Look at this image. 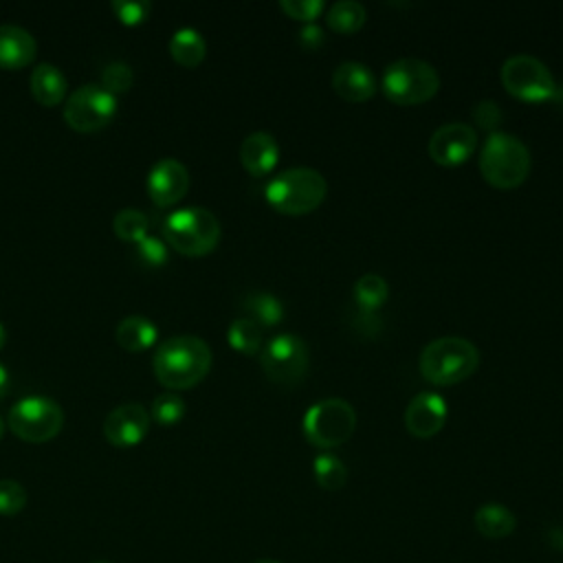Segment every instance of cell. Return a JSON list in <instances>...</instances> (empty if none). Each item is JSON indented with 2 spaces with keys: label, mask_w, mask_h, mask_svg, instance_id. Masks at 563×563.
Wrapping results in <instances>:
<instances>
[{
  "label": "cell",
  "mask_w": 563,
  "mask_h": 563,
  "mask_svg": "<svg viewBox=\"0 0 563 563\" xmlns=\"http://www.w3.org/2000/svg\"><path fill=\"white\" fill-rule=\"evenodd\" d=\"M475 528L486 539H506L517 528V517L504 504L490 501L475 510Z\"/></svg>",
  "instance_id": "cell-21"
},
{
  "label": "cell",
  "mask_w": 563,
  "mask_h": 563,
  "mask_svg": "<svg viewBox=\"0 0 563 563\" xmlns=\"http://www.w3.org/2000/svg\"><path fill=\"white\" fill-rule=\"evenodd\" d=\"M255 563H279V561H273V559H260V561H255Z\"/></svg>",
  "instance_id": "cell-39"
},
{
  "label": "cell",
  "mask_w": 563,
  "mask_h": 563,
  "mask_svg": "<svg viewBox=\"0 0 563 563\" xmlns=\"http://www.w3.org/2000/svg\"><path fill=\"white\" fill-rule=\"evenodd\" d=\"M325 22L336 33H354L365 22V7L356 0H339L328 9Z\"/></svg>",
  "instance_id": "cell-25"
},
{
  "label": "cell",
  "mask_w": 563,
  "mask_h": 563,
  "mask_svg": "<svg viewBox=\"0 0 563 563\" xmlns=\"http://www.w3.org/2000/svg\"><path fill=\"white\" fill-rule=\"evenodd\" d=\"M31 95L42 103V106H57L59 101L66 99L68 92V81L66 75L48 62H42L33 68L29 77Z\"/></svg>",
  "instance_id": "cell-19"
},
{
  "label": "cell",
  "mask_w": 563,
  "mask_h": 563,
  "mask_svg": "<svg viewBox=\"0 0 563 563\" xmlns=\"http://www.w3.org/2000/svg\"><path fill=\"white\" fill-rule=\"evenodd\" d=\"M279 7L286 15L312 22L323 11V0H279Z\"/></svg>",
  "instance_id": "cell-34"
},
{
  "label": "cell",
  "mask_w": 563,
  "mask_h": 563,
  "mask_svg": "<svg viewBox=\"0 0 563 563\" xmlns=\"http://www.w3.org/2000/svg\"><path fill=\"white\" fill-rule=\"evenodd\" d=\"M380 88L394 103L416 106L438 92L440 75L420 57H400L383 70Z\"/></svg>",
  "instance_id": "cell-6"
},
{
  "label": "cell",
  "mask_w": 563,
  "mask_h": 563,
  "mask_svg": "<svg viewBox=\"0 0 563 563\" xmlns=\"http://www.w3.org/2000/svg\"><path fill=\"white\" fill-rule=\"evenodd\" d=\"M328 183L314 167H288L275 174L266 187V202L288 216H301L321 205L325 198Z\"/></svg>",
  "instance_id": "cell-4"
},
{
  "label": "cell",
  "mask_w": 563,
  "mask_h": 563,
  "mask_svg": "<svg viewBox=\"0 0 563 563\" xmlns=\"http://www.w3.org/2000/svg\"><path fill=\"white\" fill-rule=\"evenodd\" d=\"M185 416V400L176 391H163L152 400L150 418L163 427L178 424Z\"/></svg>",
  "instance_id": "cell-29"
},
{
  "label": "cell",
  "mask_w": 563,
  "mask_h": 563,
  "mask_svg": "<svg viewBox=\"0 0 563 563\" xmlns=\"http://www.w3.org/2000/svg\"><path fill=\"white\" fill-rule=\"evenodd\" d=\"M134 257L147 268H161L169 262V246L163 238L147 233L139 242H134Z\"/></svg>",
  "instance_id": "cell-30"
},
{
  "label": "cell",
  "mask_w": 563,
  "mask_h": 563,
  "mask_svg": "<svg viewBox=\"0 0 563 563\" xmlns=\"http://www.w3.org/2000/svg\"><path fill=\"white\" fill-rule=\"evenodd\" d=\"M387 295H389V286L383 275L365 273L354 284V299L367 312L378 310L387 301Z\"/></svg>",
  "instance_id": "cell-26"
},
{
  "label": "cell",
  "mask_w": 563,
  "mask_h": 563,
  "mask_svg": "<svg viewBox=\"0 0 563 563\" xmlns=\"http://www.w3.org/2000/svg\"><path fill=\"white\" fill-rule=\"evenodd\" d=\"M504 88L523 101H545L554 97L556 81L550 68L528 53L510 55L499 70Z\"/></svg>",
  "instance_id": "cell-9"
},
{
  "label": "cell",
  "mask_w": 563,
  "mask_h": 563,
  "mask_svg": "<svg viewBox=\"0 0 563 563\" xmlns=\"http://www.w3.org/2000/svg\"><path fill=\"white\" fill-rule=\"evenodd\" d=\"M4 341H7V330H4V325L0 323V350H2V345H4Z\"/></svg>",
  "instance_id": "cell-38"
},
{
  "label": "cell",
  "mask_w": 563,
  "mask_h": 563,
  "mask_svg": "<svg viewBox=\"0 0 563 563\" xmlns=\"http://www.w3.org/2000/svg\"><path fill=\"white\" fill-rule=\"evenodd\" d=\"M169 53L180 66H198L205 59L207 42L202 33L194 26H180L169 37Z\"/></svg>",
  "instance_id": "cell-22"
},
{
  "label": "cell",
  "mask_w": 563,
  "mask_h": 563,
  "mask_svg": "<svg viewBox=\"0 0 563 563\" xmlns=\"http://www.w3.org/2000/svg\"><path fill=\"white\" fill-rule=\"evenodd\" d=\"M132 81H134V73H132V66L125 62H110L101 68V75H99V84L112 95L130 90Z\"/></svg>",
  "instance_id": "cell-31"
},
{
  "label": "cell",
  "mask_w": 563,
  "mask_h": 563,
  "mask_svg": "<svg viewBox=\"0 0 563 563\" xmlns=\"http://www.w3.org/2000/svg\"><path fill=\"white\" fill-rule=\"evenodd\" d=\"M312 471H314V479L321 488L325 490H339L345 486L347 482V468L345 464L341 462L339 455L330 453V451H323L314 457L312 462Z\"/></svg>",
  "instance_id": "cell-27"
},
{
  "label": "cell",
  "mask_w": 563,
  "mask_h": 563,
  "mask_svg": "<svg viewBox=\"0 0 563 563\" xmlns=\"http://www.w3.org/2000/svg\"><path fill=\"white\" fill-rule=\"evenodd\" d=\"M145 187L156 207H169L187 194L189 169L178 158H161L152 165Z\"/></svg>",
  "instance_id": "cell-14"
},
{
  "label": "cell",
  "mask_w": 563,
  "mask_h": 563,
  "mask_svg": "<svg viewBox=\"0 0 563 563\" xmlns=\"http://www.w3.org/2000/svg\"><path fill=\"white\" fill-rule=\"evenodd\" d=\"M9 385H11V376H9V369L4 363H0V398L9 391Z\"/></svg>",
  "instance_id": "cell-37"
},
{
  "label": "cell",
  "mask_w": 563,
  "mask_h": 563,
  "mask_svg": "<svg viewBox=\"0 0 563 563\" xmlns=\"http://www.w3.org/2000/svg\"><path fill=\"white\" fill-rule=\"evenodd\" d=\"M95 563H108V561H95Z\"/></svg>",
  "instance_id": "cell-41"
},
{
  "label": "cell",
  "mask_w": 563,
  "mask_h": 563,
  "mask_svg": "<svg viewBox=\"0 0 563 563\" xmlns=\"http://www.w3.org/2000/svg\"><path fill=\"white\" fill-rule=\"evenodd\" d=\"M161 231L167 246L194 257L213 251L220 240V222L205 207H180L167 213Z\"/></svg>",
  "instance_id": "cell-5"
},
{
  "label": "cell",
  "mask_w": 563,
  "mask_h": 563,
  "mask_svg": "<svg viewBox=\"0 0 563 563\" xmlns=\"http://www.w3.org/2000/svg\"><path fill=\"white\" fill-rule=\"evenodd\" d=\"M242 310L249 319H253L260 328L275 325L284 317V303L273 292H249L240 301Z\"/></svg>",
  "instance_id": "cell-23"
},
{
  "label": "cell",
  "mask_w": 563,
  "mask_h": 563,
  "mask_svg": "<svg viewBox=\"0 0 563 563\" xmlns=\"http://www.w3.org/2000/svg\"><path fill=\"white\" fill-rule=\"evenodd\" d=\"M279 158V147L273 134L255 130L240 143V161L251 176H266Z\"/></svg>",
  "instance_id": "cell-17"
},
{
  "label": "cell",
  "mask_w": 563,
  "mask_h": 563,
  "mask_svg": "<svg viewBox=\"0 0 563 563\" xmlns=\"http://www.w3.org/2000/svg\"><path fill=\"white\" fill-rule=\"evenodd\" d=\"M37 53L35 37L20 24H0V68L13 70L33 62Z\"/></svg>",
  "instance_id": "cell-18"
},
{
  "label": "cell",
  "mask_w": 563,
  "mask_h": 563,
  "mask_svg": "<svg viewBox=\"0 0 563 563\" xmlns=\"http://www.w3.org/2000/svg\"><path fill=\"white\" fill-rule=\"evenodd\" d=\"M112 229L114 233L125 240V242H139L141 238L147 235V229H150V218L136 209V207H125V209H119L114 220H112Z\"/></svg>",
  "instance_id": "cell-28"
},
{
  "label": "cell",
  "mask_w": 563,
  "mask_h": 563,
  "mask_svg": "<svg viewBox=\"0 0 563 563\" xmlns=\"http://www.w3.org/2000/svg\"><path fill=\"white\" fill-rule=\"evenodd\" d=\"M356 427V411L345 398H321L303 413V435L319 449L343 444Z\"/></svg>",
  "instance_id": "cell-7"
},
{
  "label": "cell",
  "mask_w": 563,
  "mask_h": 563,
  "mask_svg": "<svg viewBox=\"0 0 563 563\" xmlns=\"http://www.w3.org/2000/svg\"><path fill=\"white\" fill-rule=\"evenodd\" d=\"M332 86H334L339 97H343L345 101L358 103V101L369 99L376 92L378 81H376V75L372 73V68L367 64L347 59V62H341L334 68Z\"/></svg>",
  "instance_id": "cell-16"
},
{
  "label": "cell",
  "mask_w": 563,
  "mask_h": 563,
  "mask_svg": "<svg viewBox=\"0 0 563 563\" xmlns=\"http://www.w3.org/2000/svg\"><path fill=\"white\" fill-rule=\"evenodd\" d=\"M117 341L128 352H143L158 339V328L145 314H128L117 323Z\"/></svg>",
  "instance_id": "cell-20"
},
{
  "label": "cell",
  "mask_w": 563,
  "mask_h": 563,
  "mask_svg": "<svg viewBox=\"0 0 563 563\" xmlns=\"http://www.w3.org/2000/svg\"><path fill=\"white\" fill-rule=\"evenodd\" d=\"M479 365V350L464 336L446 334L429 341L420 352V372L433 385L468 378Z\"/></svg>",
  "instance_id": "cell-3"
},
{
  "label": "cell",
  "mask_w": 563,
  "mask_h": 563,
  "mask_svg": "<svg viewBox=\"0 0 563 563\" xmlns=\"http://www.w3.org/2000/svg\"><path fill=\"white\" fill-rule=\"evenodd\" d=\"M477 147V132L473 125L462 121L442 123L429 136V156L438 165H460L464 163Z\"/></svg>",
  "instance_id": "cell-12"
},
{
  "label": "cell",
  "mask_w": 563,
  "mask_h": 563,
  "mask_svg": "<svg viewBox=\"0 0 563 563\" xmlns=\"http://www.w3.org/2000/svg\"><path fill=\"white\" fill-rule=\"evenodd\" d=\"M325 42V35H323V29L314 22H306L299 31V44L306 48V51H317L321 44Z\"/></svg>",
  "instance_id": "cell-36"
},
{
  "label": "cell",
  "mask_w": 563,
  "mask_h": 563,
  "mask_svg": "<svg viewBox=\"0 0 563 563\" xmlns=\"http://www.w3.org/2000/svg\"><path fill=\"white\" fill-rule=\"evenodd\" d=\"M64 411L57 400L40 394L20 398L9 411L11 431L24 442H46L59 433Z\"/></svg>",
  "instance_id": "cell-8"
},
{
  "label": "cell",
  "mask_w": 563,
  "mask_h": 563,
  "mask_svg": "<svg viewBox=\"0 0 563 563\" xmlns=\"http://www.w3.org/2000/svg\"><path fill=\"white\" fill-rule=\"evenodd\" d=\"M473 119H475L477 125L495 132L497 123L501 121V110H499V106L493 99H482L473 108Z\"/></svg>",
  "instance_id": "cell-35"
},
{
  "label": "cell",
  "mask_w": 563,
  "mask_h": 563,
  "mask_svg": "<svg viewBox=\"0 0 563 563\" xmlns=\"http://www.w3.org/2000/svg\"><path fill=\"white\" fill-rule=\"evenodd\" d=\"M152 367L165 387L187 389L207 376L211 347L196 334H174L156 345Z\"/></svg>",
  "instance_id": "cell-1"
},
{
  "label": "cell",
  "mask_w": 563,
  "mask_h": 563,
  "mask_svg": "<svg viewBox=\"0 0 563 563\" xmlns=\"http://www.w3.org/2000/svg\"><path fill=\"white\" fill-rule=\"evenodd\" d=\"M446 422V400L435 391L416 394L405 409L407 431L420 440L435 435Z\"/></svg>",
  "instance_id": "cell-15"
},
{
  "label": "cell",
  "mask_w": 563,
  "mask_h": 563,
  "mask_svg": "<svg viewBox=\"0 0 563 563\" xmlns=\"http://www.w3.org/2000/svg\"><path fill=\"white\" fill-rule=\"evenodd\" d=\"M150 411L141 402L117 405L103 420V438L121 449L136 446L150 429Z\"/></svg>",
  "instance_id": "cell-13"
},
{
  "label": "cell",
  "mask_w": 563,
  "mask_h": 563,
  "mask_svg": "<svg viewBox=\"0 0 563 563\" xmlns=\"http://www.w3.org/2000/svg\"><path fill=\"white\" fill-rule=\"evenodd\" d=\"M26 506V490L15 479H0V515L13 517Z\"/></svg>",
  "instance_id": "cell-32"
},
{
  "label": "cell",
  "mask_w": 563,
  "mask_h": 563,
  "mask_svg": "<svg viewBox=\"0 0 563 563\" xmlns=\"http://www.w3.org/2000/svg\"><path fill=\"white\" fill-rule=\"evenodd\" d=\"M2 433H4V420H2V416H0V438H2Z\"/></svg>",
  "instance_id": "cell-40"
},
{
  "label": "cell",
  "mask_w": 563,
  "mask_h": 563,
  "mask_svg": "<svg viewBox=\"0 0 563 563\" xmlns=\"http://www.w3.org/2000/svg\"><path fill=\"white\" fill-rule=\"evenodd\" d=\"M112 11L119 18V22L134 26L147 20L152 11V2L150 0H112Z\"/></svg>",
  "instance_id": "cell-33"
},
{
  "label": "cell",
  "mask_w": 563,
  "mask_h": 563,
  "mask_svg": "<svg viewBox=\"0 0 563 563\" xmlns=\"http://www.w3.org/2000/svg\"><path fill=\"white\" fill-rule=\"evenodd\" d=\"M117 114V95L101 84H84L64 101V121L79 132L106 128Z\"/></svg>",
  "instance_id": "cell-10"
},
{
  "label": "cell",
  "mask_w": 563,
  "mask_h": 563,
  "mask_svg": "<svg viewBox=\"0 0 563 563\" xmlns=\"http://www.w3.org/2000/svg\"><path fill=\"white\" fill-rule=\"evenodd\" d=\"M530 165L532 158L528 145L510 132H490L479 150V172L490 185L499 189H512L521 185L530 174Z\"/></svg>",
  "instance_id": "cell-2"
},
{
  "label": "cell",
  "mask_w": 563,
  "mask_h": 563,
  "mask_svg": "<svg viewBox=\"0 0 563 563\" xmlns=\"http://www.w3.org/2000/svg\"><path fill=\"white\" fill-rule=\"evenodd\" d=\"M227 341L233 350L242 352V354H255L262 350V328L249 319V317H235L231 323H229V330H227Z\"/></svg>",
  "instance_id": "cell-24"
},
{
  "label": "cell",
  "mask_w": 563,
  "mask_h": 563,
  "mask_svg": "<svg viewBox=\"0 0 563 563\" xmlns=\"http://www.w3.org/2000/svg\"><path fill=\"white\" fill-rule=\"evenodd\" d=\"M260 363L271 380L295 385L308 369V345L292 332H279L260 350Z\"/></svg>",
  "instance_id": "cell-11"
}]
</instances>
